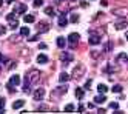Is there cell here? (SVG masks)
<instances>
[{
    "mask_svg": "<svg viewBox=\"0 0 128 114\" xmlns=\"http://www.w3.org/2000/svg\"><path fill=\"white\" fill-rule=\"evenodd\" d=\"M84 74H85V66L82 65V63H77V65L74 66V70H72V76H71V77H74V79H80Z\"/></svg>",
    "mask_w": 128,
    "mask_h": 114,
    "instance_id": "1",
    "label": "cell"
},
{
    "mask_svg": "<svg viewBox=\"0 0 128 114\" xmlns=\"http://www.w3.org/2000/svg\"><path fill=\"white\" fill-rule=\"evenodd\" d=\"M40 72L39 71H36V70H31L30 72H28V76H26V79H28L31 83H39V80H40Z\"/></svg>",
    "mask_w": 128,
    "mask_h": 114,
    "instance_id": "2",
    "label": "cell"
},
{
    "mask_svg": "<svg viewBox=\"0 0 128 114\" xmlns=\"http://www.w3.org/2000/svg\"><path fill=\"white\" fill-rule=\"evenodd\" d=\"M79 39H80V36H79L77 32H71V34L68 36V42H70V48H71V50H74L76 46H77Z\"/></svg>",
    "mask_w": 128,
    "mask_h": 114,
    "instance_id": "3",
    "label": "cell"
},
{
    "mask_svg": "<svg viewBox=\"0 0 128 114\" xmlns=\"http://www.w3.org/2000/svg\"><path fill=\"white\" fill-rule=\"evenodd\" d=\"M36 28H37V32H39V34H42V32H48V31H50V25H48L46 22H39Z\"/></svg>",
    "mask_w": 128,
    "mask_h": 114,
    "instance_id": "4",
    "label": "cell"
},
{
    "mask_svg": "<svg viewBox=\"0 0 128 114\" xmlns=\"http://www.w3.org/2000/svg\"><path fill=\"white\" fill-rule=\"evenodd\" d=\"M43 96H45V90H43V88H37V90L34 91V94H32L34 100H42Z\"/></svg>",
    "mask_w": 128,
    "mask_h": 114,
    "instance_id": "5",
    "label": "cell"
},
{
    "mask_svg": "<svg viewBox=\"0 0 128 114\" xmlns=\"http://www.w3.org/2000/svg\"><path fill=\"white\" fill-rule=\"evenodd\" d=\"M113 14H114V16H120V17H124V16L128 14V8H116V9H113Z\"/></svg>",
    "mask_w": 128,
    "mask_h": 114,
    "instance_id": "6",
    "label": "cell"
},
{
    "mask_svg": "<svg viewBox=\"0 0 128 114\" xmlns=\"http://www.w3.org/2000/svg\"><path fill=\"white\" fill-rule=\"evenodd\" d=\"M66 91H68V86H57L56 90L52 91V94H54V96H60V94H65Z\"/></svg>",
    "mask_w": 128,
    "mask_h": 114,
    "instance_id": "7",
    "label": "cell"
},
{
    "mask_svg": "<svg viewBox=\"0 0 128 114\" xmlns=\"http://www.w3.org/2000/svg\"><path fill=\"white\" fill-rule=\"evenodd\" d=\"M62 60H63V65H68L71 60H72V56L71 54H68V52H62Z\"/></svg>",
    "mask_w": 128,
    "mask_h": 114,
    "instance_id": "8",
    "label": "cell"
},
{
    "mask_svg": "<svg viewBox=\"0 0 128 114\" xmlns=\"http://www.w3.org/2000/svg\"><path fill=\"white\" fill-rule=\"evenodd\" d=\"M126 26H128V25H126V20H119V22L114 23V28H116V30H119V31H120V30H125Z\"/></svg>",
    "mask_w": 128,
    "mask_h": 114,
    "instance_id": "9",
    "label": "cell"
},
{
    "mask_svg": "<svg viewBox=\"0 0 128 114\" xmlns=\"http://www.w3.org/2000/svg\"><path fill=\"white\" fill-rule=\"evenodd\" d=\"M66 25H68V18H66V16H65V14H62V16L59 17V26L65 28Z\"/></svg>",
    "mask_w": 128,
    "mask_h": 114,
    "instance_id": "10",
    "label": "cell"
},
{
    "mask_svg": "<svg viewBox=\"0 0 128 114\" xmlns=\"http://www.w3.org/2000/svg\"><path fill=\"white\" fill-rule=\"evenodd\" d=\"M57 46H59V48L60 50H63V48H65V45H66V39H65V37H57Z\"/></svg>",
    "mask_w": 128,
    "mask_h": 114,
    "instance_id": "11",
    "label": "cell"
},
{
    "mask_svg": "<svg viewBox=\"0 0 128 114\" xmlns=\"http://www.w3.org/2000/svg\"><path fill=\"white\" fill-rule=\"evenodd\" d=\"M23 20H25V23H34L36 22V17L32 14H25L23 16Z\"/></svg>",
    "mask_w": 128,
    "mask_h": 114,
    "instance_id": "12",
    "label": "cell"
},
{
    "mask_svg": "<svg viewBox=\"0 0 128 114\" xmlns=\"http://www.w3.org/2000/svg\"><path fill=\"white\" fill-rule=\"evenodd\" d=\"M31 82L28 80V79H25V83H23V92H26V94H28V92H31Z\"/></svg>",
    "mask_w": 128,
    "mask_h": 114,
    "instance_id": "13",
    "label": "cell"
},
{
    "mask_svg": "<svg viewBox=\"0 0 128 114\" xmlns=\"http://www.w3.org/2000/svg\"><path fill=\"white\" fill-rule=\"evenodd\" d=\"M88 42H90L91 45H99V43H100V37H99V36H91Z\"/></svg>",
    "mask_w": 128,
    "mask_h": 114,
    "instance_id": "14",
    "label": "cell"
},
{
    "mask_svg": "<svg viewBox=\"0 0 128 114\" xmlns=\"http://www.w3.org/2000/svg\"><path fill=\"white\" fill-rule=\"evenodd\" d=\"M26 11V5H19L17 9H14V14H23Z\"/></svg>",
    "mask_w": 128,
    "mask_h": 114,
    "instance_id": "15",
    "label": "cell"
},
{
    "mask_svg": "<svg viewBox=\"0 0 128 114\" xmlns=\"http://www.w3.org/2000/svg\"><path fill=\"white\" fill-rule=\"evenodd\" d=\"M37 62H39V63H48V56L39 54V56H37Z\"/></svg>",
    "mask_w": 128,
    "mask_h": 114,
    "instance_id": "16",
    "label": "cell"
},
{
    "mask_svg": "<svg viewBox=\"0 0 128 114\" xmlns=\"http://www.w3.org/2000/svg\"><path fill=\"white\" fill-rule=\"evenodd\" d=\"M10 83H12V85H14V86H17V85H19V83H20V77H19V76H16V74H14V76H12V77L10 79Z\"/></svg>",
    "mask_w": 128,
    "mask_h": 114,
    "instance_id": "17",
    "label": "cell"
},
{
    "mask_svg": "<svg viewBox=\"0 0 128 114\" xmlns=\"http://www.w3.org/2000/svg\"><path fill=\"white\" fill-rule=\"evenodd\" d=\"M23 105H25V100H17V102L12 103V110H19V108H22Z\"/></svg>",
    "mask_w": 128,
    "mask_h": 114,
    "instance_id": "18",
    "label": "cell"
},
{
    "mask_svg": "<svg viewBox=\"0 0 128 114\" xmlns=\"http://www.w3.org/2000/svg\"><path fill=\"white\" fill-rule=\"evenodd\" d=\"M45 14L50 16V17H54V16H56V11H54V8L48 6V8H45Z\"/></svg>",
    "mask_w": 128,
    "mask_h": 114,
    "instance_id": "19",
    "label": "cell"
},
{
    "mask_svg": "<svg viewBox=\"0 0 128 114\" xmlns=\"http://www.w3.org/2000/svg\"><path fill=\"white\" fill-rule=\"evenodd\" d=\"M70 79H71V76H70V74H66V72H62V74H60V77H59V80H60V82H68Z\"/></svg>",
    "mask_w": 128,
    "mask_h": 114,
    "instance_id": "20",
    "label": "cell"
},
{
    "mask_svg": "<svg viewBox=\"0 0 128 114\" xmlns=\"http://www.w3.org/2000/svg\"><path fill=\"white\" fill-rule=\"evenodd\" d=\"M105 100H106V97L104 96V94H102V96H96L94 97V102L99 103V105H100V103H105Z\"/></svg>",
    "mask_w": 128,
    "mask_h": 114,
    "instance_id": "21",
    "label": "cell"
},
{
    "mask_svg": "<svg viewBox=\"0 0 128 114\" xmlns=\"http://www.w3.org/2000/svg\"><path fill=\"white\" fill-rule=\"evenodd\" d=\"M20 36H23V37H28V36H30V28H28V26H23L22 30H20Z\"/></svg>",
    "mask_w": 128,
    "mask_h": 114,
    "instance_id": "22",
    "label": "cell"
},
{
    "mask_svg": "<svg viewBox=\"0 0 128 114\" xmlns=\"http://www.w3.org/2000/svg\"><path fill=\"white\" fill-rule=\"evenodd\" d=\"M106 71H110V72H111V71H113V72H117V71H119V66H116V65H111V63H110V65L106 66Z\"/></svg>",
    "mask_w": 128,
    "mask_h": 114,
    "instance_id": "23",
    "label": "cell"
},
{
    "mask_svg": "<svg viewBox=\"0 0 128 114\" xmlns=\"http://www.w3.org/2000/svg\"><path fill=\"white\" fill-rule=\"evenodd\" d=\"M106 90H108V86H106V85H104V83H99V86H97V91L99 92H106Z\"/></svg>",
    "mask_w": 128,
    "mask_h": 114,
    "instance_id": "24",
    "label": "cell"
},
{
    "mask_svg": "<svg viewBox=\"0 0 128 114\" xmlns=\"http://www.w3.org/2000/svg\"><path fill=\"white\" fill-rule=\"evenodd\" d=\"M10 28H11L12 31H14V30H17V28H19V22H17L16 18H14V20H11V22H10Z\"/></svg>",
    "mask_w": 128,
    "mask_h": 114,
    "instance_id": "25",
    "label": "cell"
},
{
    "mask_svg": "<svg viewBox=\"0 0 128 114\" xmlns=\"http://www.w3.org/2000/svg\"><path fill=\"white\" fill-rule=\"evenodd\" d=\"M76 97H77V99H82V97H84V90H82V88H76Z\"/></svg>",
    "mask_w": 128,
    "mask_h": 114,
    "instance_id": "26",
    "label": "cell"
},
{
    "mask_svg": "<svg viewBox=\"0 0 128 114\" xmlns=\"http://www.w3.org/2000/svg\"><path fill=\"white\" fill-rule=\"evenodd\" d=\"M100 54H102V52H100V51H96V50L91 51V57H93V59H99Z\"/></svg>",
    "mask_w": 128,
    "mask_h": 114,
    "instance_id": "27",
    "label": "cell"
},
{
    "mask_svg": "<svg viewBox=\"0 0 128 114\" xmlns=\"http://www.w3.org/2000/svg\"><path fill=\"white\" fill-rule=\"evenodd\" d=\"M70 22H72V23L79 22V16H77V14H71V17H70Z\"/></svg>",
    "mask_w": 128,
    "mask_h": 114,
    "instance_id": "28",
    "label": "cell"
},
{
    "mask_svg": "<svg viewBox=\"0 0 128 114\" xmlns=\"http://www.w3.org/2000/svg\"><path fill=\"white\" fill-rule=\"evenodd\" d=\"M111 90H113V92H120L122 91V85H114Z\"/></svg>",
    "mask_w": 128,
    "mask_h": 114,
    "instance_id": "29",
    "label": "cell"
},
{
    "mask_svg": "<svg viewBox=\"0 0 128 114\" xmlns=\"http://www.w3.org/2000/svg\"><path fill=\"white\" fill-rule=\"evenodd\" d=\"M65 111H66V112H71V111H74V105H72V103H68V105L65 106Z\"/></svg>",
    "mask_w": 128,
    "mask_h": 114,
    "instance_id": "30",
    "label": "cell"
},
{
    "mask_svg": "<svg viewBox=\"0 0 128 114\" xmlns=\"http://www.w3.org/2000/svg\"><path fill=\"white\" fill-rule=\"evenodd\" d=\"M34 8H39V6H42L43 5V0H34Z\"/></svg>",
    "mask_w": 128,
    "mask_h": 114,
    "instance_id": "31",
    "label": "cell"
},
{
    "mask_svg": "<svg viewBox=\"0 0 128 114\" xmlns=\"http://www.w3.org/2000/svg\"><path fill=\"white\" fill-rule=\"evenodd\" d=\"M110 108H111V110H119V103L117 102H111V103H110Z\"/></svg>",
    "mask_w": 128,
    "mask_h": 114,
    "instance_id": "32",
    "label": "cell"
},
{
    "mask_svg": "<svg viewBox=\"0 0 128 114\" xmlns=\"http://www.w3.org/2000/svg\"><path fill=\"white\" fill-rule=\"evenodd\" d=\"M14 17H16V14L11 12V14H8V16H6V20H8V22H11V20H14Z\"/></svg>",
    "mask_w": 128,
    "mask_h": 114,
    "instance_id": "33",
    "label": "cell"
},
{
    "mask_svg": "<svg viewBox=\"0 0 128 114\" xmlns=\"http://www.w3.org/2000/svg\"><path fill=\"white\" fill-rule=\"evenodd\" d=\"M5 32H6V28H5L3 25H0V36H3Z\"/></svg>",
    "mask_w": 128,
    "mask_h": 114,
    "instance_id": "34",
    "label": "cell"
},
{
    "mask_svg": "<svg viewBox=\"0 0 128 114\" xmlns=\"http://www.w3.org/2000/svg\"><path fill=\"white\" fill-rule=\"evenodd\" d=\"M12 86H14L12 83H8V85H6V88H8V91H10V92H12V91H14V88H12Z\"/></svg>",
    "mask_w": 128,
    "mask_h": 114,
    "instance_id": "35",
    "label": "cell"
},
{
    "mask_svg": "<svg viewBox=\"0 0 128 114\" xmlns=\"http://www.w3.org/2000/svg\"><path fill=\"white\" fill-rule=\"evenodd\" d=\"M0 62H2V63H6V62H8V59H6L5 56H2V54H0Z\"/></svg>",
    "mask_w": 128,
    "mask_h": 114,
    "instance_id": "36",
    "label": "cell"
},
{
    "mask_svg": "<svg viewBox=\"0 0 128 114\" xmlns=\"http://www.w3.org/2000/svg\"><path fill=\"white\" fill-rule=\"evenodd\" d=\"M0 108H5V99L0 97Z\"/></svg>",
    "mask_w": 128,
    "mask_h": 114,
    "instance_id": "37",
    "label": "cell"
},
{
    "mask_svg": "<svg viewBox=\"0 0 128 114\" xmlns=\"http://www.w3.org/2000/svg\"><path fill=\"white\" fill-rule=\"evenodd\" d=\"M37 40H39V36H32L30 39V42H37Z\"/></svg>",
    "mask_w": 128,
    "mask_h": 114,
    "instance_id": "38",
    "label": "cell"
},
{
    "mask_svg": "<svg viewBox=\"0 0 128 114\" xmlns=\"http://www.w3.org/2000/svg\"><path fill=\"white\" fill-rule=\"evenodd\" d=\"M39 110H40V111H48V106H45V105H40V106H39Z\"/></svg>",
    "mask_w": 128,
    "mask_h": 114,
    "instance_id": "39",
    "label": "cell"
},
{
    "mask_svg": "<svg viewBox=\"0 0 128 114\" xmlns=\"http://www.w3.org/2000/svg\"><path fill=\"white\" fill-rule=\"evenodd\" d=\"M90 86H91V80H88V82L85 83V90H90Z\"/></svg>",
    "mask_w": 128,
    "mask_h": 114,
    "instance_id": "40",
    "label": "cell"
},
{
    "mask_svg": "<svg viewBox=\"0 0 128 114\" xmlns=\"http://www.w3.org/2000/svg\"><path fill=\"white\" fill-rule=\"evenodd\" d=\"M39 48H40V50H46V45H45V43H40Z\"/></svg>",
    "mask_w": 128,
    "mask_h": 114,
    "instance_id": "41",
    "label": "cell"
},
{
    "mask_svg": "<svg viewBox=\"0 0 128 114\" xmlns=\"http://www.w3.org/2000/svg\"><path fill=\"white\" fill-rule=\"evenodd\" d=\"M100 3H102V6H108V2H106V0H100Z\"/></svg>",
    "mask_w": 128,
    "mask_h": 114,
    "instance_id": "42",
    "label": "cell"
},
{
    "mask_svg": "<svg viewBox=\"0 0 128 114\" xmlns=\"http://www.w3.org/2000/svg\"><path fill=\"white\" fill-rule=\"evenodd\" d=\"M80 6H82V8H86V6H88V3H86V2H82V3H80Z\"/></svg>",
    "mask_w": 128,
    "mask_h": 114,
    "instance_id": "43",
    "label": "cell"
},
{
    "mask_svg": "<svg viewBox=\"0 0 128 114\" xmlns=\"http://www.w3.org/2000/svg\"><path fill=\"white\" fill-rule=\"evenodd\" d=\"M77 111H79V112H82V111H84V105H80V106L77 108Z\"/></svg>",
    "mask_w": 128,
    "mask_h": 114,
    "instance_id": "44",
    "label": "cell"
},
{
    "mask_svg": "<svg viewBox=\"0 0 128 114\" xmlns=\"http://www.w3.org/2000/svg\"><path fill=\"white\" fill-rule=\"evenodd\" d=\"M12 2H16V0H5V3H12Z\"/></svg>",
    "mask_w": 128,
    "mask_h": 114,
    "instance_id": "45",
    "label": "cell"
},
{
    "mask_svg": "<svg viewBox=\"0 0 128 114\" xmlns=\"http://www.w3.org/2000/svg\"><path fill=\"white\" fill-rule=\"evenodd\" d=\"M125 37H126V40H128V31H126V32H125Z\"/></svg>",
    "mask_w": 128,
    "mask_h": 114,
    "instance_id": "46",
    "label": "cell"
},
{
    "mask_svg": "<svg viewBox=\"0 0 128 114\" xmlns=\"http://www.w3.org/2000/svg\"><path fill=\"white\" fill-rule=\"evenodd\" d=\"M3 2H5V0H0V6H2V3H3Z\"/></svg>",
    "mask_w": 128,
    "mask_h": 114,
    "instance_id": "47",
    "label": "cell"
},
{
    "mask_svg": "<svg viewBox=\"0 0 128 114\" xmlns=\"http://www.w3.org/2000/svg\"><path fill=\"white\" fill-rule=\"evenodd\" d=\"M126 60H128V57H126Z\"/></svg>",
    "mask_w": 128,
    "mask_h": 114,
    "instance_id": "48",
    "label": "cell"
}]
</instances>
